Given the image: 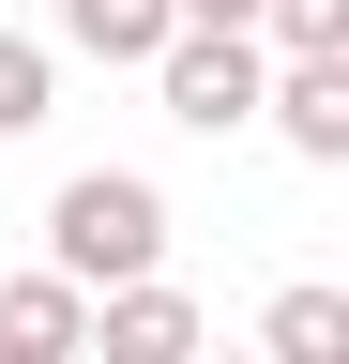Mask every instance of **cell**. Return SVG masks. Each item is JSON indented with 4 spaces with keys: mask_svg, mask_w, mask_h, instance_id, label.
<instances>
[{
    "mask_svg": "<svg viewBox=\"0 0 349 364\" xmlns=\"http://www.w3.org/2000/svg\"><path fill=\"white\" fill-rule=\"evenodd\" d=\"M213 334V318L167 289V273H122V289H92V334H76V364H183Z\"/></svg>",
    "mask_w": 349,
    "mask_h": 364,
    "instance_id": "cell-3",
    "label": "cell"
},
{
    "mask_svg": "<svg viewBox=\"0 0 349 364\" xmlns=\"http://www.w3.org/2000/svg\"><path fill=\"white\" fill-rule=\"evenodd\" d=\"M258 364H349V289H274V318H258Z\"/></svg>",
    "mask_w": 349,
    "mask_h": 364,
    "instance_id": "cell-6",
    "label": "cell"
},
{
    "mask_svg": "<svg viewBox=\"0 0 349 364\" xmlns=\"http://www.w3.org/2000/svg\"><path fill=\"white\" fill-rule=\"evenodd\" d=\"M0 364H61V349H0Z\"/></svg>",
    "mask_w": 349,
    "mask_h": 364,
    "instance_id": "cell-11",
    "label": "cell"
},
{
    "mask_svg": "<svg viewBox=\"0 0 349 364\" xmlns=\"http://www.w3.org/2000/svg\"><path fill=\"white\" fill-rule=\"evenodd\" d=\"M183 16H258V0H183Z\"/></svg>",
    "mask_w": 349,
    "mask_h": 364,
    "instance_id": "cell-10",
    "label": "cell"
},
{
    "mask_svg": "<svg viewBox=\"0 0 349 364\" xmlns=\"http://www.w3.org/2000/svg\"><path fill=\"white\" fill-rule=\"evenodd\" d=\"M76 334H92V289L76 273H0V349H61L76 364Z\"/></svg>",
    "mask_w": 349,
    "mask_h": 364,
    "instance_id": "cell-5",
    "label": "cell"
},
{
    "mask_svg": "<svg viewBox=\"0 0 349 364\" xmlns=\"http://www.w3.org/2000/svg\"><path fill=\"white\" fill-rule=\"evenodd\" d=\"M137 76L167 91V122H183V136H243V122H258V76H274V46H258L243 16H183Z\"/></svg>",
    "mask_w": 349,
    "mask_h": 364,
    "instance_id": "cell-2",
    "label": "cell"
},
{
    "mask_svg": "<svg viewBox=\"0 0 349 364\" xmlns=\"http://www.w3.org/2000/svg\"><path fill=\"white\" fill-rule=\"evenodd\" d=\"M46 46H31V31H0V136H31V122H46Z\"/></svg>",
    "mask_w": 349,
    "mask_h": 364,
    "instance_id": "cell-7",
    "label": "cell"
},
{
    "mask_svg": "<svg viewBox=\"0 0 349 364\" xmlns=\"http://www.w3.org/2000/svg\"><path fill=\"white\" fill-rule=\"evenodd\" d=\"M183 364H258V349H213V334H198V349H183Z\"/></svg>",
    "mask_w": 349,
    "mask_h": 364,
    "instance_id": "cell-9",
    "label": "cell"
},
{
    "mask_svg": "<svg viewBox=\"0 0 349 364\" xmlns=\"http://www.w3.org/2000/svg\"><path fill=\"white\" fill-rule=\"evenodd\" d=\"M167 31H183V0H61V46H76V61H107V76H137Z\"/></svg>",
    "mask_w": 349,
    "mask_h": 364,
    "instance_id": "cell-4",
    "label": "cell"
},
{
    "mask_svg": "<svg viewBox=\"0 0 349 364\" xmlns=\"http://www.w3.org/2000/svg\"><path fill=\"white\" fill-rule=\"evenodd\" d=\"M243 31L274 46V61H289V46H349V0H258Z\"/></svg>",
    "mask_w": 349,
    "mask_h": 364,
    "instance_id": "cell-8",
    "label": "cell"
},
{
    "mask_svg": "<svg viewBox=\"0 0 349 364\" xmlns=\"http://www.w3.org/2000/svg\"><path fill=\"white\" fill-rule=\"evenodd\" d=\"M46 273H76V289L167 273V182L152 167H76L61 198H46Z\"/></svg>",
    "mask_w": 349,
    "mask_h": 364,
    "instance_id": "cell-1",
    "label": "cell"
}]
</instances>
